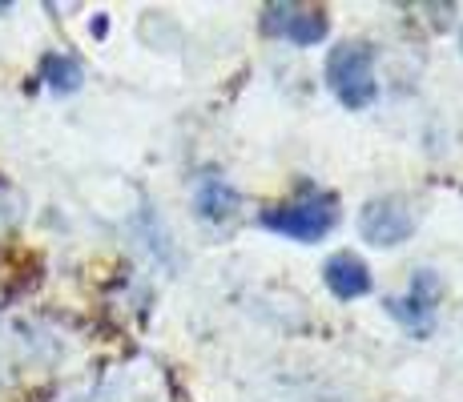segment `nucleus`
Listing matches in <instances>:
<instances>
[{"mask_svg":"<svg viewBox=\"0 0 463 402\" xmlns=\"http://www.w3.org/2000/svg\"><path fill=\"white\" fill-rule=\"evenodd\" d=\"M335 73H338V93L351 101V85H363V93H371V61L359 49H343L335 57Z\"/></svg>","mask_w":463,"mask_h":402,"instance_id":"f03ea898","label":"nucleus"},{"mask_svg":"<svg viewBox=\"0 0 463 402\" xmlns=\"http://www.w3.org/2000/svg\"><path fill=\"white\" fill-rule=\"evenodd\" d=\"M270 226L287 229V234H295V238H318L326 226H331V213L318 210V205H298L295 213H274Z\"/></svg>","mask_w":463,"mask_h":402,"instance_id":"f257e3e1","label":"nucleus"},{"mask_svg":"<svg viewBox=\"0 0 463 402\" xmlns=\"http://www.w3.org/2000/svg\"><path fill=\"white\" fill-rule=\"evenodd\" d=\"M331 285L343 298H351V294L367 290V274H363L359 262H351V257H338V262H331Z\"/></svg>","mask_w":463,"mask_h":402,"instance_id":"7ed1b4c3","label":"nucleus"}]
</instances>
